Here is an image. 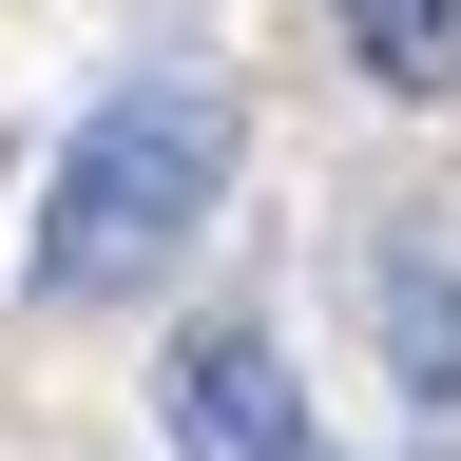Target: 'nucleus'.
Here are the masks:
<instances>
[{
    "label": "nucleus",
    "mask_w": 461,
    "mask_h": 461,
    "mask_svg": "<svg viewBox=\"0 0 461 461\" xmlns=\"http://www.w3.org/2000/svg\"><path fill=\"white\" fill-rule=\"evenodd\" d=\"M230 154H250V115H230V77H115L77 115V154L39 173V308H135V288L212 230Z\"/></svg>",
    "instance_id": "f257e3e1"
},
{
    "label": "nucleus",
    "mask_w": 461,
    "mask_h": 461,
    "mask_svg": "<svg viewBox=\"0 0 461 461\" xmlns=\"http://www.w3.org/2000/svg\"><path fill=\"white\" fill-rule=\"evenodd\" d=\"M154 423H173V461H308V384H288L269 327H173Z\"/></svg>",
    "instance_id": "f03ea898"
},
{
    "label": "nucleus",
    "mask_w": 461,
    "mask_h": 461,
    "mask_svg": "<svg viewBox=\"0 0 461 461\" xmlns=\"http://www.w3.org/2000/svg\"><path fill=\"white\" fill-rule=\"evenodd\" d=\"M366 327H384V384L461 423V212H403L366 250Z\"/></svg>",
    "instance_id": "7ed1b4c3"
},
{
    "label": "nucleus",
    "mask_w": 461,
    "mask_h": 461,
    "mask_svg": "<svg viewBox=\"0 0 461 461\" xmlns=\"http://www.w3.org/2000/svg\"><path fill=\"white\" fill-rule=\"evenodd\" d=\"M327 20L384 96H461V0H327Z\"/></svg>",
    "instance_id": "20e7f679"
}]
</instances>
